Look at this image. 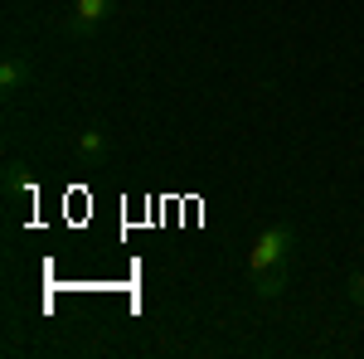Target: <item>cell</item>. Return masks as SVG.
Wrapping results in <instances>:
<instances>
[{
    "mask_svg": "<svg viewBox=\"0 0 364 359\" xmlns=\"http://www.w3.org/2000/svg\"><path fill=\"white\" fill-rule=\"evenodd\" d=\"M29 78H34V63L25 54H5V63H0V87L5 92H20V87H29Z\"/></svg>",
    "mask_w": 364,
    "mask_h": 359,
    "instance_id": "277c9868",
    "label": "cell"
},
{
    "mask_svg": "<svg viewBox=\"0 0 364 359\" xmlns=\"http://www.w3.org/2000/svg\"><path fill=\"white\" fill-rule=\"evenodd\" d=\"M287 282H291V267H272V272H257V277H252V296H257V301H277L282 291H287Z\"/></svg>",
    "mask_w": 364,
    "mask_h": 359,
    "instance_id": "5b68a950",
    "label": "cell"
},
{
    "mask_svg": "<svg viewBox=\"0 0 364 359\" xmlns=\"http://www.w3.org/2000/svg\"><path fill=\"white\" fill-rule=\"evenodd\" d=\"M107 156H112V136L102 127H83L78 132V166L97 170V166H107Z\"/></svg>",
    "mask_w": 364,
    "mask_h": 359,
    "instance_id": "3957f363",
    "label": "cell"
},
{
    "mask_svg": "<svg viewBox=\"0 0 364 359\" xmlns=\"http://www.w3.org/2000/svg\"><path fill=\"white\" fill-rule=\"evenodd\" d=\"M291 248H296V233L287 223H267L248 248V277L272 272V267H291Z\"/></svg>",
    "mask_w": 364,
    "mask_h": 359,
    "instance_id": "6da1fadb",
    "label": "cell"
},
{
    "mask_svg": "<svg viewBox=\"0 0 364 359\" xmlns=\"http://www.w3.org/2000/svg\"><path fill=\"white\" fill-rule=\"evenodd\" d=\"M29 190V166L25 161H5V194H25Z\"/></svg>",
    "mask_w": 364,
    "mask_h": 359,
    "instance_id": "8992f818",
    "label": "cell"
},
{
    "mask_svg": "<svg viewBox=\"0 0 364 359\" xmlns=\"http://www.w3.org/2000/svg\"><path fill=\"white\" fill-rule=\"evenodd\" d=\"M345 296H350L355 306H364V267H360V272H350V277H345Z\"/></svg>",
    "mask_w": 364,
    "mask_h": 359,
    "instance_id": "52a82bcc",
    "label": "cell"
},
{
    "mask_svg": "<svg viewBox=\"0 0 364 359\" xmlns=\"http://www.w3.org/2000/svg\"><path fill=\"white\" fill-rule=\"evenodd\" d=\"M117 15V0H73V10L63 15V29L68 34H78V39H87L97 25H107Z\"/></svg>",
    "mask_w": 364,
    "mask_h": 359,
    "instance_id": "7a4b0ae2",
    "label": "cell"
}]
</instances>
